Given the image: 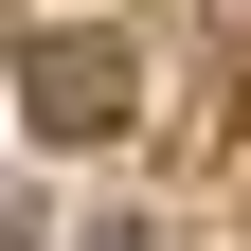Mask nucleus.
Masks as SVG:
<instances>
[{
	"instance_id": "2",
	"label": "nucleus",
	"mask_w": 251,
	"mask_h": 251,
	"mask_svg": "<svg viewBox=\"0 0 251 251\" xmlns=\"http://www.w3.org/2000/svg\"><path fill=\"white\" fill-rule=\"evenodd\" d=\"M90 251H144V233H90Z\"/></svg>"
},
{
	"instance_id": "3",
	"label": "nucleus",
	"mask_w": 251,
	"mask_h": 251,
	"mask_svg": "<svg viewBox=\"0 0 251 251\" xmlns=\"http://www.w3.org/2000/svg\"><path fill=\"white\" fill-rule=\"evenodd\" d=\"M0 251H18V233H0Z\"/></svg>"
},
{
	"instance_id": "1",
	"label": "nucleus",
	"mask_w": 251,
	"mask_h": 251,
	"mask_svg": "<svg viewBox=\"0 0 251 251\" xmlns=\"http://www.w3.org/2000/svg\"><path fill=\"white\" fill-rule=\"evenodd\" d=\"M36 126L54 144H108L126 126V36H36Z\"/></svg>"
}]
</instances>
